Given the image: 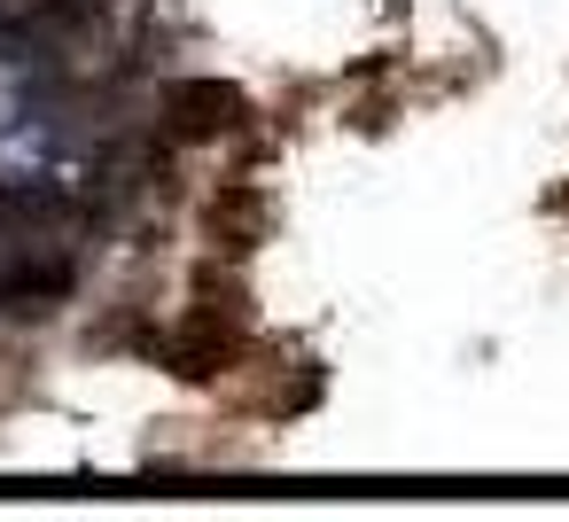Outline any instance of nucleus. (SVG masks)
I'll list each match as a JSON object with an SVG mask.
<instances>
[{"label": "nucleus", "mask_w": 569, "mask_h": 522, "mask_svg": "<svg viewBox=\"0 0 569 522\" xmlns=\"http://www.w3.org/2000/svg\"><path fill=\"white\" fill-rule=\"evenodd\" d=\"M71 180L79 164H63L40 118H0V188H71Z\"/></svg>", "instance_id": "f257e3e1"}]
</instances>
